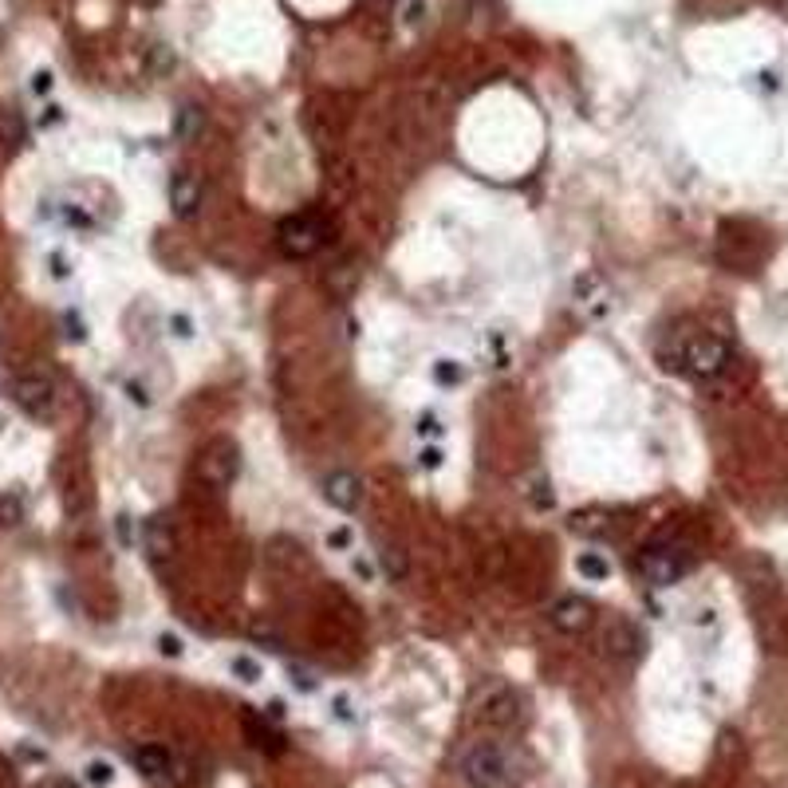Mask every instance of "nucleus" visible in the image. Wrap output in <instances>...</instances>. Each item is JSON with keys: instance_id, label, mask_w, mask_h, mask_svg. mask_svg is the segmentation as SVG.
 Wrapping results in <instances>:
<instances>
[{"instance_id": "nucleus-1", "label": "nucleus", "mask_w": 788, "mask_h": 788, "mask_svg": "<svg viewBox=\"0 0 788 788\" xmlns=\"http://www.w3.org/2000/svg\"><path fill=\"white\" fill-rule=\"evenodd\" d=\"M528 753L505 737H477L457 757V773L470 788H521L528 781Z\"/></svg>"}, {"instance_id": "nucleus-2", "label": "nucleus", "mask_w": 788, "mask_h": 788, "mask_svg": "<svg viewBox=\"0 0 788 788\" xmlns=\"http://www.w3.org/2000/svg\"><path fill=\"white\" fill-rule=\"evenodd\" d=\"M528 722V702L513 682H489L473 697V725L493 733H513Z\"/></svg>"}, {"instance_id": "nucleus-3", "label": "nucleus", "mask_w": 788, "mask_h": 788, "mask_svg": "<svg viewBox=\"0 0 788 788\" xmlns=\"http://www.w3.org/2000/svg\"><path fill=\"white\" fill-rule=\"evenodd\" d=\"M658 359H662L666 371H682L690 378H717L730 367L733 351L722 335H694V339H686L678 351H662Z\"/></svg>"}, {"instance_id": "nucleus-4", "label": "nucleus", "mask_w": 788, "mask_h": 788, "mask_svg": "<svg viewBox=\"0 0 788 788\" xmlns=\"http://www.w3.org/2000/svg\"><path fill=\"white\" fill-rule=\"evenodd\" d=\"M327 241V221L319 213H292L284 217L281 229H276V245L288 261H307L316 256Z\"/></svg>"}, {"instance_id": "nucleus-5", "label": "nucleus", "mask_w": 788, "mask_h": 788, "mask_svg": "<svg viewBox=\"0 0 788 788\" xmlns=\"http://www.w3.org/2000/svg\"><path fill=\"white\" fill-rule=\"evenodd\" d=\"M197 481L209 485V489H229L241 477V446L233 437H213L202 454H197Z\"/></svg>"}, {"instance_id": "nucleus-6", "label": "nucleus", "mask_w": 788, "mask_h": 788, "mask_svg": "<svg viewBox=\"0 0 788 788\" xmlns=\"http://www.w3.org/2000/svg\"><path fill=\"white\" fill-rule=\"evenodd\" d=\"M13 403L36 422H52L56 406H59V391H56V378L48 371H24L13 378Z\"/></svg>"}, {"instance_id": "nucleus-7", "label": "nucleus", "mask_w": 788, "mask_h": 788, "mask_svg": "<svg viewBox=\"0 0 788 788\" xmlns=\"http://www.w3.org/2000/svg\"><path fill=\"white\" fill-rule=\"evenodd\" d=\"M635 572L651 587H671L690 572V556L678 544H646L643 552L635 556Z\"/></svg>"}, {"instance_id": "nucleus-8", "label": "nucleus", "mask_w": 788, "mask_h": 788, "mask_svg": "<svg viewBox=\"0 0 788 788\" xmlns=\"http://www.w3.org/2000/svg\"><path fill=\"white\" fill-rule=\"evenodd\" d=\"M600 651L607 658H615V662H635L646 651V635L631 619H623V615H607L600 627Z\"/></svg>"}, {"instance_id": "nucleus-9", "label": "nucleus", "mask_w": 788, "mask_h": 788, "mask_svg": "<svg viewBox=\"0 0 788 788\" xmlns=\"http://www.w3.org/2000/svg\"><path fill=\"white\" fill-rule=\"evenodd\" d=\"M592 619H595V607H592V600H584V595H564V600H556L552 611H548V623L564 635L587 631Z\"/></svg>"}, {"instance_id": "nucleus-10", "label": "nucleus", "mask_w": 788, "mask_h": 788, "mask_svg": "<svg viewBox=\"0 0 788 788\" xmlns=\"http://www.w3.org/2000/svg\"><path fill=\"white\" fill-rule=\"evenodd\" d=\"M202 194H205V186H202V178L197 174H189V169H178L174 178H169V205H174V217H194L197 209H202Z\"/></svg>"}, {"instance_id": "nucleus-11", "label": "nucleus", "mask_w": 788, "mask_h": 788, "mask_svg": "<svg viewBox=\"0 0 788 788\" xmlns=\"http://www.w3.org/2000/svg\"><path fill=\"white\" fill-rule=\"evenodd\" d=\"M324 497L327 505H335L339 513H355L359 505H363V481H359L355 473L347 470H335L324 477Z\"/></svg>"}, {"instance_id": "nucleus-12", "label": "nucleus", "mask_w": 788, "mask_h": 788, "mask_svg": "<svg viewBox=\"0 0 788 788\" xmlns=\"http://www.w3.org/2000/svg\"><path fill=\"white\" fill-rule=\"evenodd\" d=\"M143 541H146L151 560H166L174 552V524H169V516H151L143 524Z\"/></svg>"}, {"instance_id": "nucleus-13", "label": "nucleus", "mask_w": 788, "mask_h": 788, "mask_svg": "<svg viewBox=\"0 0 788 788\" xmlns=\"http://www.w3.org/2000/svg\"><path fill=\"white\" fill-rule=\"evenodd\" d=\"M169 765H174V753H169L166 745H138L134 749V769L143 776H151V781L169 776Z\"/></svg>"}, {"instance_id": "nucleus-14", "label": "nucleus", "mask_w": 788, "mask_h": 788, "mask_svg": "<svg viewBox=\"0 0 788 788\" xmlns=\"http://www.w3.org/2000/svg\"><path fill=\"white\" fill-rule=\"evenodd\" d=\"M245 730H248V741L256 745V749H268V753H281V737H276L273 730L264 725V717L248 714L245 717Z\"/></svg>"}, {"instance_id": "nucleus-15", "label": "nucleus", "mask_w": 788, "mask_h": 788, "mask_svg": "<svg viewBox=\"0 0 788 788\" xmlns=\"http://www.w3.org/2000/svg\"><path fill=\"white\" fill-rule=\"evenodd\" d=\"M576 572H580L584 580H592V584H603L607 576H611V560H607L603 552H584L580 560H576Z\"/></svg>"}, {"instance_id": "nucleus-16", "label": "nucleus", "mask_w": 788, "mask_h": 788, "mask_svg": "<svg viewBox=\"0 0 788 788\" xmlns=\"http://www.w3.org/2000/svg\"><path fill=\"white\" fill-rule=\"evenodd\" d=\"M378 564H383V572H386V580H403L406 576V552L398 544H383L378 548Z\"/></svg>"}, {"instance_id": "nucleus-17", "label": "nucleus", "mask_w": 788, "mask_h": 788, "mask_svg": "<svg viewBox=\"0 0 788 788\" xmlns=\"http://www.w3.org/2000/svg\"><path fill=\"white\" fill-rule=\"evenodd\" d=\"M83 781L91 788H111L115 784V765L103 761V757H95V761L83 765Z\"/></svg>"}, {"instance_id": "nucleus-18", "label": "nucleus", "mask_w": 788, "mask_h": 788, "mask_svg": "<svg viewBox=\"0 0 788 788\" xmlns=\"http://www.w3.org/2000/svg\"><path fill=\"white\" fill-rule=\"evenodd\" d=\"M229 671L241 678L245 686H256L264 678V666L256 662V658H248V654H233V658H229Z\"/></svg>"}, {"instance_id": "nucleus-19", "label": "nucleus", "mask_w": 788, "mask_h": 788, "mask_svg": "<svg viewBox=\"0 0 788 788\" xmlns=\"http://www.w3.org/2000/svg\"><path fill=\"white\" fill-rule=\"evenodd\" d=\"M202 126H205L202 107H182V111H178V138H182V143L202 134Z\"/></svg>"}, {"instance_id": "nucleus-20", "label": "nucleus", "mask_w": 788, "mask_h": 788, "mask_svg": "<svg viewBox=\"0 0 788 788\" xmlns=\"http://www.w3.org/2000/svg\"><path fill=\"white\" fill-rule=\"evenodd\" d=\"M572 533L603 536V533H611V521H607V513H580V516H572Z\"/></svg>"}, {"instance_id": "nucleus-21", "label": "nucleus", "mask_w": 788, "mask_h": 788, "mask_svg": "<svg viewBox=\"0 0 788 788\" xmlns=\"http://www.w3.org/2000/svg\"><path fill=\"white\" fill-rule=\"evenodd\" d=\"M528 505L541 508V513H548V508L556 505V493H552V481H548V477H533V481H528Z\"/></svg>"}, {"instance_id": "nucleus-22", "label": "nucleus", "mask_w": 788, "mask_h": 788, "mask_svg": "<svg viewBox=\"0 0 788 788\" xmlns=\"http://www.w3.org/2000/svg\"><path fill=\"white\" fill-rule=\"evenodd\" d=\"M20 521H24V501H20V497H13V493H4V497H0V524L13 528V524H20Z\"/></svg>"}, {"instance_id": "nucleus-23", "label": "nucleus", "mask_w": 788, "mask_h": 788, "mask_svg": "<svg viewBox=\"0 0 788 788\" xmlns=\"http://www.w3.org/2000/svg\"><path fill=\"white\" fill-rule=\"evenodd\" d=\"M434 378L442 386H454V383H462V367H457L454 359H437V363H434Z\"/></svg>"}, {"instance_id": "nucleus-24", "label": "nucleus", "mask_w": 788, "mask_h": 788, "mask_svg": "<svg viewBox=\"0 0 788 788\" xmlns=\"http://www.w3.org/2000/svg\"><path fill=\"white\" fill-rule=\"evenodd\" d=\"M158 651H162L166 658H182V654H186V643H182V635H174V631H162V635H158Z\"/></svg>"}, {"instance_id": "nucleus-25", "label": "nucleus", "mask_w": 788, "mask_h": 788, "mask_svg": "<svg viewBox=\"0 0 788 788\" xmlns=\"http://www.w3.org/2000/svg\"><path fill=\"white\" fill-rule=\"evenodd\" d=\"M332 714L339 717V722H347V725H351V722H355V710H351V697H347V694H335V697H332Z\"/></svg>"}, {"instance_id": "nucleus-26", "label": "nucleus", "mask_w": 788, "mask_h": 788, "mask_svg": "<svg viewBox=\"0 0 788 788\" xmlns=\"http://www.w3.org/2000/svg\"><path fill=\"white\" fill-rule=\"evenodd\" d=\"M288 682H296V690H304V694L316 690V678L307 671H300V666H288Z\"/></svg>"}, {"instance_id": "nucleus-27", "label": "nucleus", "mask_w": 788, "mask_h": 788, "mask_svg": "<svg viewBox=\"0 0 788 788\" xmlns=\"http://www.w3.org/2000/svg\"><path fill=\"white\" fill-rule=\"evenodd\" d=\"M414 430L422 434V437H437V434H442V422H437V418H434L430 411H426L422 418H418V426H414Z\"/></svg>"}, {"instance_id": "nucleus-28", "label": "nucleus", "mask_w": 788, "mask_h": 788, "mask_svg": "<svg viewBox=\"0 0 788 788\" xmlns=\"http://www.w3.org/2000/svg\"><path fill=\"white\" fill-rule=\"evenodd\" d=\"M418 465H422V470H437V465H442V450H437V446H426V450L418 454Z\"/></svg>"}, {"instance_id": "nucleus-29", "label": "nucleus", "mask_w": 788, "mask_h": 788, "mask_svg": "<svg viewBox=\"0 0 788 788\" xmlns=\"http://www.w3.org/2000/svg\"><path fill=\"white\" fill-rule=\"evenodd\" d=\"M64 327H67V339H75V343H79V339L87 335V332H83V324H79V316H75V312H67V316H64Z\"/></svg>"}, {"instance_id": "nucleus-30", "label": "nucleus", "mask_w": 788, "mask_h": 788, "mask_svg": "<svg viewBox=\"0 0 788 788\" xmlns=\"http://www.w3.org/2000/svg\"><path fill=\"white\" fill-rule=\"evenodd\" d=\"M169 327H174L178 339H189V335H194V324H189L186 316H169Z\"/></svg>"}, {"instance_id": "nucleus-31", "label": "nucleus", "mask_w": 788, "mask_h": 788, "mask_svg": "<svg viewBox=\"0 0 788 788\" xmlns=\"http://www.w3.org/2000/svg\"><path fill=\"white\" fill-rule=\"evenodd\" d=\"M126 394H131V403H138V406L151 403V394H146V386H143V383H126Z\"/></svg>"}, {"instance_id": "nucleus-32", "label": "nucleus", "mask_w": 788, "mask_h": 788, "mask_svg": "<svg viewBox=\"0 0 788 788\" xmlns=\"http://www.w3.org/2000/svg\"><path fill=\"white\" fill-rule=\"evenodd\" d=\"M284 714H288V710H284V702H281V697H273V702L264 706V717H268V722H281Z\"/></svg>"}, {"instance_id": "nucleus-33", "label": "nucleus", "mask_w": 788, "mask_h": 788, "mask_svg": "<svg viewBox=\"0 0 788 788\" xmlns=\"http://www.w3.org/2000/svg\"><path fill=\"white\" fill-rule=\"evenodd\" d=\"M115 524H118V541H123V544H131V541H134V533H131V516L123 513Z\"/></svg>"}, {"instance_id": "nucleus-34", "label": "nucleus", "mask_w": 788, "mask_h": 788, "mask_svg": "<svg viewBox=\"0 0 788 788\" xmlns=\"http://www.w3.org/2000/svg\"><path fill=\"white\" fill-rule=\"evenodd\" d=\"M154 67H158V72H169V67H174V56H169L166 48H158V52H154Z\"/></svg>"}, {"instance_id": "nucleus-35", "label": "nucleus", "mask_w": 788, "mask_h": 788, "mask_svg": "<svg viewBox=\"0 0 788 788\" xmlns=\"http://www.w3.org/2000/svg\"><path fill=\"white\" fill-rule=\"evenodd\" d=\"M52 87V72H36V79H32V91L39 95V91H48Z\"/></svg>"}, {"instance_id": "nucleus-36", "label": "nucleus", "mask_w": 788, "mask_h": 788, "mask_svg": "<svg viewBox=\"0 0 788 788\" xmlns=\"http://www.w3.org/2000/svg\"><path fill=\"white\" fill-rule=\"evenodd\" d=\"M351 544V533H347V528H335L332 533V548H347Z\"/></svg>"}, {"instance_id": "nucleus-37", "label": "nucleus", "mask_w": 788, "mask_h": 788, "mask_svg": "<svg viewBox=\"0 0 788 788\" xmlns=\"http://www.w3.org/2000/svg\"><path fill=\"white\" fill-rule=\"evenodd\" d=\"M0 784H13V769H8L4 761H0Z\"/></svg>"}, {"instance_id": "nucleus-38", "label": "nucleus", "mask_w": 788, "mask_h": 788, "mask_svg": "<svg viewBox=\"0 0 788 788\" xmlns=\"http://www.w3.org/2000/svg\"><path fill=\"white\" fill-rule=\"evenodd\" d=\"M52 788H79V784H75V781H56Z\"/></svg>"}]
</instances>
